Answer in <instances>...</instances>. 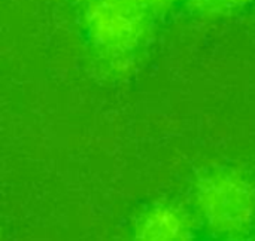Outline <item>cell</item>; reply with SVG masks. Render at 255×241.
Returning <instances> with one entry per match:
<instances>
[{
    "mask_svg": "<svg viewBox=\"0 0 255 241\" xmlns=\"http://www.w3.org/2000/svg\"><path fill=\"white\" fill-rule=\"evenodd\" d=\"M194 203L205 227L217 237L244 239L255 224V185L242 171L217 167L194 183Z\"/></svg>",
    "mask_w": 255,
    "mask_h": 241,
    "instance_id": "7a4b0ae2",
    "label": "cell"
},
{
    "mask_svg": "<svg viewBox=\"0 0 255 241\" xmlns=\"http://www.w3.org/2000/svg\"><path fill=\"white\" fill-rule=\"evenodd\" d=\"M152 12L139 0H90L84 28L96 57L108 70L123 73L133 66L151 30Z\"/></svg>",
    "mask_w": 255,
    "mask_h": 241,
    "instance_id": "6da1fadb",
    "label": "cell"
},
{
    "mask_svg": "<svg viewBox=\"0 0 255 241\" xmlns=\"http://www.w3.org/2000/svg\"><path fill=\"white\" fill-rule=\"evenodd\" d=\"M253 0H187L190 9L202 16H226L241 10Z\"/></svg>",
    "mask_w": 255,
    "mask_h": 241,
    "instance_id": "277c9868",
    "label": "cell"
},
{
    "mask_svg": "<svg viewBox=\"0 0 255 241\" xmlns=\"http://www.w3.org/2000/svg\"><path fill=\"white\" fill-rule=\"evenodd\" d=\"M139 1L143 3L152 13H155V12H163L169 9L176 0H139Z\"/></svg>",
    "mask_w": 255,
    "mask_h": 241,
    "instance_id": "5b68a950",
    "label": "cell"
},
{
    "mask_svg": "<svg viewBox=\"0 0 255 241\" xmlns=\"http://www.w3.org/2000/svg\"><path fill=\"white\" fill-rule=\"evenodd\" d=\"M191 215L175 203H158L145 210L134 224L133 236L145 241H184L194 237Z\"/></svg>",
    "mask_w": 255,
    "mask_h": 241,
    "instance_id": "3957f363",
    "label": "cell"
}]
</instances>
